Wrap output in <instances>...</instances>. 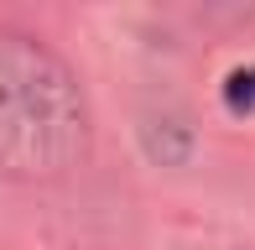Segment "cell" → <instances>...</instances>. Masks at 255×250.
<instances>
[{
  "instance_id": "2",
  "label": "cell",
  "mask_w": 255,
  "mask_h": 250,
  "mask_svg": "<svg viewBox=\"0 0 255 250\" xmlns=\"http://www.w3.org/2000/svg\"><path fill=\"white\" fill-rule=\"evenodd\" d=\"M224 105L235 110V115H250L255 110V68H235V73L224 78Z\"/></svg>"
},
{
  "instance_id": "1",
  "label": "cell",
  "mask_w": 255,
  "mask_h": 250,
  "mask_svg": "<svg viewBox=\"0 0 255 250\" xmlns=\"http://www.w3.org/2000/svg\"><path fill=\"white\" fill-rule=\"evenodd\" d=\"M89 151V105L68 68L31 31H0V177L52 183Z\"/></svg>"
}]
</instances>
